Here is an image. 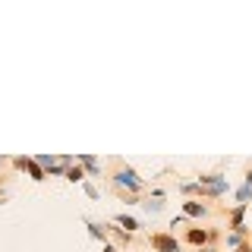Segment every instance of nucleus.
Returning a JSON list of instances; mask_svg holds the SVG:
<instances>
[{
  "label": "nucleus",
  "instance_id": "nucleus-1",
  "mask_svg": "<svg viewBox=\"0 0 252 252\" xmlns=\"http://www.w3.org/2000/svg\"><path fill=\"white\" fill-rule=\"evenodd\" d=\"M110 180H114V186H120V189H126L129 195H139L142 189H145V183H142V177L136 170L129 167V164H120L114 173H110Z\"/></svg>",
  "mask_w": 252,
  "mask_h": 252
},
{
  "label": "nucleus",
  "instance_id": "nucleus-2",
  "mask_svg": "<svg viewBox=\"0 0 252 252\" xmlns=\"http://www.w3.org/2000/svg\"><path fill=\"white\" fill-rule=\"evenodd\" d=\"M195 183H199V192L205 195V199H220V195L230 189V183H227L224 173H202Z\"/></svg>",
  "mask_w": 252,
  "mask_h": 252
},
{
  "label": "nucleus",
  "instance_id": "nucleus-3",
  "mask_svg": "<svg viewBox=\"0 0 252 252\" xmlns=\"http://www.w3.org/2000/svg\"><path fill=\"white\" fill-rule=\"evenodd\" d=\"M148 246H152L155 252H180V240L173 233H164V230H158L148 236Z\"/></svg>",
  "mask_w": 252,
  "mask_h": 252
},
{
  "label": "nucleus",
  "instance_id": "nucleus-4",
  "mask_svg": "<svg viewBox=\"0 0 252 252\" xmlns=\"http://www.w3.org/2000/svg\"><path fill=\"white\" fill-rule=\"evenodd\" d=\"M183 240L189 243V246L205 249V246H208V240H215V233L205 230V227H186V236H183Z\"/></svg>",
  "mask_w": 252,
  "mask_h": 252
},
{
  "label": "nucleus",
  "instance_id": "nucleus-5",
  "mask_svg": "<svg viewBox=\"0 0 252 252\" xmlns=\"http://www.w3.org/2000/svg\"><path fill=\"white\" fill-rule=\"evenodd\" d=\"M13 164H16L19 170L32 173V180H35V183H41V180H47V177H44V170L38 167V161H35V158H13Z\"/></svg>",
  "mask_w": 252,
  "mask_h": 252
},
{
  "label": "nucleus",
  "instance_id": "nucleus-6",
  "mask_svg": "<svg viewBox=\"0 0 252 252\" xmlns=\"http://www.w3.org/2000/svg\"><path fill=\"white\" fill-rule=\"evenodd\" d=\"M227 227H233V233H240V236H246V205H236V208L230 211V220H227Z\"/></svg>",
  "mask_w": 252,
  "mask_h": 252
},
{
  "label": "nucleus",
  "instance_id": "nucleus-7",
  "mask_svg": "<svg viewBox=\"0 0 252 252\" xmlns=\"http://www.w3.org/2000/svg\"><path fill=\"white\" fill-rule=\"evenodd\" d=\"M76 164L89 173V177H101V161L94 155H76Z\"/></svg>",
  "mask_w": 252,
  "mask_h": 252
},
{
  "label": "nucleus",
  "instance_id": "nucleus-8",
  "mask_svg": "<svg viewBox=\"0 0 252 252\" xmlns=\"http://www.w3.org/2000/svg\"><path fill=\"white\" fill-rule=\"evenodd\" d=\"M183 215L186 218H208V205L199 199H186L183 202Z\"/></svg>",
  "mask_w": 252,
  "mask_h": 252
},
{
  "label": "nucleus",
  "instance_id": "nucleus-9",
  "mask_svg": "<svg viewBox=\"0 0 252 252\" xmlns=\"http://www.w3.org/2000/svg\"><path fill=\"white\" fill-rule=\"evenodd\" d=\"M114 224L120 227V230H126V233H136L139 227H142L139 220H136V218H129V215H117V218H114Z\"/></svg>",
  "mask_w": 252,
  "mask_h": 252
},
{
  "label": "nucleus",
  "instance_id": "nucleus-10",
  "mask_svg": "<svg viewBox=\"0 0 252 252\" xmlns=\"http://www.w3.org/2000/svg\"><path fill=\"white\" fill-rule=\"evenodd\" d=\"M85 227H89V236H92V240H101L107 246V230H104V227L94 224V220H85Z\"/></svg>",
  "mask_w": 252,
  "mask_h": 252
},
{
  "label": "nucleus",
  "instance_id": "nucleus-11",
  "mask_svg": "<svg viewBox=\"0 0 252 252\" xmlns=\"http://www.w3.org/2000/svg\"><path fill=\"white\" fill-rule=\"evenodd\" d=\"M66 180L69 183H85V170L79 164H73V167H66Z\"/></svg>",
  "mask_w": 252,
  "mask_h": 252
},
{
  "label": "nucleus",
  "instance_id": "nucleus-12",
  "mask_svg": "<svg viewBox=\"0 0 252 252\" xmlns=\"http://www.w3.org/2000/svg\"><path fill=\"white\" fill-rule=\"evenodd\" d=\"M236 199H240L236 205H249V199H252V186H246V183H243L240 189H236Z\"/></svg>",
  "mask_w": 252,
  "mask_h": 252
},
{
  "label": "nucleus",
  "instance_id": "nucleus-13",
  "mask_svg": "<svg viewBox=\"0 0 252 252\" xmlns=\"http://www.w3.org/2000/svg\"><path fill=\"white\" fill-rule=\"evenodd\" d=\"M227 246H230V249H240V246H246V243H243V236H240V233H233V230H230V233H227Z\"/></svg>",
  "mask_w": 252,
  "mask_h": 252
},
{
  "label": "nucleus",
  "instance_id": "nucleus-14",
  "mask_svg": "<svg viewBox=\"0 0 252 252\" xmlns=\"http://www.w3.org/2000/svg\"><path fill=\"white\" fill-rule=\"evenodd\" d=\"M142 205H145V211H148V215H158V211L164 208V202H161V199H155V202L148 199V202H142Z\"/></svg>",
  "mask_w": 252,
  "mask_h": 252
},
{
  "label": "nucleus",
  "instance_id": "nucleus-15",
  "mask_svg": "<svg viewBox=\"0 0 252 252\" xmlns=\"http://www.w3.org/2000/svg\"><path fill=\"white\" fill-rule=\"evenodd\" d=\"M180 192H183V195H195V192H199V183H180Z\"/></svg>",
  "mask_w": 252,
  "mask_h": 252
},
{
  "label": "nucleus",
  "instance_id": "nucleus-16",
  "mask_svg": "<svg viewBox=\"0 0 252 252\" xmlns=\"http://www.w3.org/2000/svg\"><path fill=\"white\" fill-rule=\"evenodd\" d=\"M82 189H85L89 199H98V186H94V183H82Z\"/></svg>",
  "mask_w": 252,
  "mask_h": 252
},
{
  "label": "nucleus",
  "instance_id": "nucleus-17",
  "mask_svg": "<svg viewBox=\"0 0 252 252\" xmlns=\"http://www.w3.org/2000/svg\"><path fill=\"white\" fill-rule=\"evenodd\" d=\"M104 252H120V249H117V246H110V243H107V246H104Z\"/></svg>",
  "mask_w": 252,
  "mask_h": 252
},
{
  "label": "nucleus",
  "instance_id": "nucleus-18",
  "mask_svg": "<svg viewBox=\"0 0 252 252\" xmlns=\"http://www.w3.org/2000/svg\"><path fill=\"white\" fill-rule=\"evenodd\" d=\"M199 252H215V249H211V246H205V249H199Z\"/></svg>",
  "mask_w": 252,
  "mask_h": 252
},
{
  "label": "nucleus",
  "instance_id": "nucleus-19",
  "mask_svg": "<svg viewBox=\"0 0 252 252\" xmlns=\"http://www.w3.org/2000/svg\"><path fill=\"white\" fill-rule=\"evenodd\" d=\"M3 164H6V158H0V167H3Z\"/></svg>",
  "mask_w": 252,
  "mask_h": 252
}]
</instances>
